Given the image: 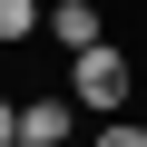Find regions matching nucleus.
Listing matches in <instances>:
<instances>
[{"label":"nucleus","mask_w":147,"mask_h":147,"mask_svg":"<svg viewBox=\"0 0 147 147\" xmlns=\"http://www.w3.org/2000/svg\"><path fill=\"white\" fill-rule=\"evenodd\" d=\"M69 98H79L88 118H118L127 108V88H137V59L118 49V39H98V49H79V59H69V79H59Z\"/></svg>","instance_id":"f257e3e1"},{"label":"nucleus","mask_w":147,"mask_h":147,"mask_svg":"<svg viewBox=\"0 0 147 147\" xmlns=\"http://www.w3.org/2000/svg\"><path fill=\"white\" fill-rule=\"evenodd\" d=\"M69 127H79V98H69V88H39V98H20V137H30V147H59Z\"/></svg>","instance_id":"f03ea898"},{"label":"nucleus","mask_w":147,"mask_h":147,"mask_svg":"<svg viewBox=\"0 0 147 147\" xmlns=\"http://www.w3.org/2000/svg\"><path fill=\"white\" fill-rule=\"evenodd\" d=\"M49 39L79 59V49H98L108 39V20H98V0H49Z\"/></svg>","instance_id":"7ed1b4c3"},{"label":"nucleus","mask_w":147,"mask_h":147,"mask_svg":"<svg viewBox=\"0 0 147 147\" xmlns=\"http://www.w3.org/2000/svg\"><path fill=\"white\" fill-rule=\"evenodd\" d=\"M30 30H49V10H39V0H0V49H20Z\"/></svg>","instance_id":"20e7f679"},{"label":"nucleus","mask_w":147,"mask_h":147,"mask_svg":"<svg viewBox=\"0 0 147 147\" xmlns=\"http://www.w3.org/2000/svg\"><path fill=\"white\" fill-rule=\"evenodd\" d=\"M88 147H147V118H98V137Z\"/></svg>","instance_id":"39448f33"},{"label":"nucleus","mask_w":147,"mask_h":147,"mask_svg":"<svg viewBox=\"0 0 147 147\" xmlns=\"http://www.w3.org/2000/svg\"><path fill=\"white\" fill-rule=\"evenodd\" d=\"M0 147H20V98H0Z\"/></svg>","instance_id":"423d86ee"},{"label":"nucleus","mask_w":147,"mask_h":147,"mask_svg":"<svg viewBox=\"0 0 147 147\" xmlns=\"http://www.w3.org/2000/svg\"><path fill=\"white\" fill-rule=\"evenodd\" d=\"M20 147H30V137H20Z\"/></svg>","instance_id":"0eeeda50"}]
</instances>
